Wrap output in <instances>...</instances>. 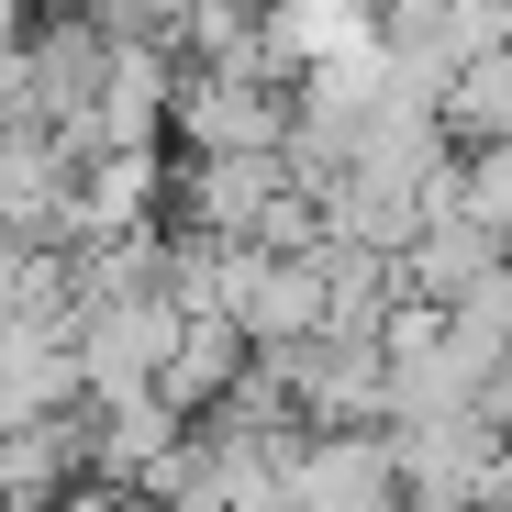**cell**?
I'll list each match as a JSON object with an SVG mask.
<instances>
[{"mask_svg":"<svg viewBox=\"0 0 512 512\" xmlns=\"http://www.w3.org/2000/svg\"><path fill=\"white\" fill-rule=\"evenodd\" d=\"M167 334H179V301H167V290L78 301V312H67V379H78V412L156 390V357H167Z\"/></svg>","mask_w":512,"mask_h":512,"instance_id":"obj_1","label":"cell"},{"mask_svg":"<svg viewBox=\"0 0 512 512\" xmlns=\"http://www.w3.org/2000/svg\"><path fill=\"white\" fill-rule=\"evenodd\" d=\"M290 512H401L390 479V423H301V446L279 457Z\"/></svg>","mask_w":512,"mask_h":512,"instance_id":"obj_2","label":"cell"},{"mask_svg":"<svg viewBox=\"0 0 512 512\" xmlns=\"http://www.w3.org/2000/svg\"><path fill=\"white\" fill-rule=\"evenodd\" d=\"M167 123H179L190 156H279V134H290V90H279V78L179 67V78H167Z\"/></svg>","mask_w":512,"mask_h":512,"instance_id":"obj_3","label":"cell"},{"mask_svg":"<svg viewBox=\"0 0 512 512\" xmlns=\"http://www.w3.org/2000/svg\"><path fill=\"white\" fill-rule=\"evenodd\" d=\"M156 201H167V156H156V145L78 156V179H67V245H78V234H145Z\"/></svg>","mask_w":512,"mask_h":512,"instance_id":"obj_4","label":"cell"},{"mask_svg":"<svg viewBox=\"0 0 512 512\" xmlns=\"http://www.w3.org/2000/svg\"><path fill=\"white\" fill-rule=\"evenodd\" d=\"M268 190H290L279 156H190V167H179V212H190V234H212V245H245V223L268 212Z\"/></svg>","mask_w":512,"mask_h":512,"instance_id":"obj_5","label":"cell"},{"mask_svg":"<svg viewBox=\"0 0 512 512\" xmlns=\"http://www.w3.org/2000/svg\"><path fill=\"white\" fill-rule=\"evenodd\" d=\"M234 368H245V334L223 312H179V334H167V357H156V401L179 412V423H201L234 390Z\"/></svg>","mask_w":512,"mask_h":512,"instance_id":"obj_6","label":"cell"},{"mask_svg":"<svg viewBox=\"0 0 512 512\" xmlns=\"http://www.w3.org/2000/svg\"><path fill=\"white\" fill-rule=\"evenodd\" d=\"M490 256H501V245H490L468 212H423V223H412V245L390 256V290H423V301H468V290L490 279Z\"/></svg>","mask_w":512,"mask_h":512,"instance_id":"obj_7","label":"cell"},{"mask_svg":"<svg viewBox=\"0 0 512 512\" xmlns=\"http://www.w3.org/2000/svg\"><path fill=\"white\" fill-rule=\"evenodd\" d=\"M435 134L446 145H512V45L435 78Z\"/></svg>","mask_w":512,"mask_h":512,"instance_id":"obj_8","label":"cell"},{"mask_svg":"<svg viewBox=\"0 0 512 512\" xmlns=\"http://www.w3.org/2000/svg\"><path fill=\"white\" fill-rule=\"evenodd\" d=\"M446 212H468L490 245H512V145H457V190Z\"/></svg>","mask_w":512,"mask_h":512,"instance_id":"obj_9","label":"cell"}]
</instances>
